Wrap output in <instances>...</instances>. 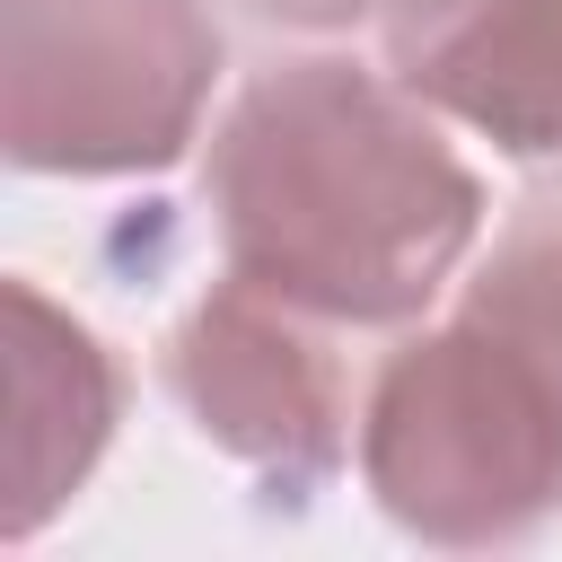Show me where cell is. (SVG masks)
Returning a JSON list of instances; mask_svg holds the SVG:
<instances>
[{
	"mask_svg": "<svg viewBox=\"0 0 562 562\" xmlns=\"http://www.w3.org/2000/svg\"><path fill=\"white\" fill-rule=\"evenodd\" d=\"M202 202L220 263L342 334L422 325L483 237V176L439 114L342 53H307L237 88L211 132Z\"/></svg>",
	"mask_w": 562,
	"mask_h": 562,
	"instance_id": "1",
	"label": "cell"
},
{
	"mask_svg": "<svg viewBox=\"0 0 562 562\" xmlns=\"http://www.w3.org/2000/svg\"><path fill=\"white\" fill-rule=\"evenodd\" d=\"M360 483L413 544H518L562 518V228H518L360 395Z\"/></svg>",
	"mask_w": 562,
	"mask_h": 562,
	"instance_id": "2",
	"label": "cell"
},
{
	"mask_svg": "<svg viewBox=\"0 0 562 562\" xmlns=\"http://www.w3.org/2000/svg\"><path fill=\"white\" fill-rule=\"evenodd\" d=\"M202 0H0V149L26 176H158L220 88Z\"/></svg>",
	"mask_w": 562,
	"mask_h": 562,
	"instance_id": "3",
	"label": "cell"
},
{
	"mask_svg": "<svg viewBox=\"0 0 562 562\" xmlns=\"http://www.w3.org/2000/svg\"><path fill=\"white\" fill-rule=\"evenodd\" d=\"M334 334L342 325H325V316H307V307L228 272L176 316L158 369H167L176 413L220 457H237L272 492L307 501L351 457V422H360Z\"/></svg>",
	"mask_w": 562,
	"mask_h": 562,
	"instance_id": "4",
	"label": "cell"
},
{
	"mask_svg": "<svg viewBox=\"0 0 562 562\" xmlns=\"http://www.w3.org/2000/svg\"><path fill=\"white\" fill-rule=\"evenodd\" d=\"M386 70L518 167H562V0H386Z\"/></svg>",
	"mask_w": 562,
	"mask_h": 562,
	"instance_id": "5",
	"label": "cell"
},
{
	"mask_svg": "<svg viewBox=\"0 0 562 562\" xmlns=\"http://www.w3.org/2000/svg\"><path fill=\"white\" fill-rule=\"evenodd\" d=\"M0 299H9V422H18L9 430V509H0V527L26 544L88 483V465L105 457L114 413H123V378H114V351L70 307H53L26 272Z\"/></svg>",
	"mask_w": 562,
	"mask_h": 562,
	"instance_id": "6",
	"label": "cell"
},
{
	"mask_svg": "<svg viewBox=\"0 0 562 562\" xmlns=\"http://www.w3.org/2000/svg\"><path fill=\"white\" fill-rule=\"evenodd\" d=\"M237 9L263 18V26H290V35H334V26H360L386 0H237Z\"/></svg>",
	"mask_w": 562,
	"mask_h": 562,
	"instance_id": "7",
	"label": "cell"
}]
</instances>
